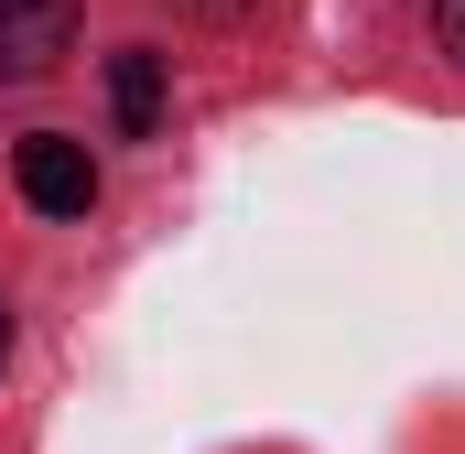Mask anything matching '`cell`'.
<instances>
[{
  "instance_id": "1",
  "label": "cell",
  "mask_w": 465,
  "mask_h": 454,
  "mask_svg": "<svg viewBox=\"0 0 465 454\" xmlns=\"http://www.w3.org/2000/svg\"><path fill=\"white\" fill-rule=\"evenodd\" d=\"M11 184H22L33 217H87V206H98V163H87V141H65V130H33V141L11 152Z\"/></svg>"
},
{
  "instance_id": "2",
  "label": "cell",
  "mask_w": 465,
  "mask_h": 454,
  "mask_svg": "<svg viewBox=\"0 0 465 454\" xmlns=\"http://www.w3.org/2000/svg\"><path fill=\"white\" fill-rule=\"evenodd\" d=\"M76 44V0H0V76H44Z\"/></svg>"
},
{
  "instance_id": "3",
  "label": "cell",
  "mask_w": 465,
  "mask_h": 454,
  "mask_svg": "<svg viewBox=\"0 0 465 454\" xmlns=\"http://www.w3.org/2000/svg\"><path fill=\"white\" fill-rule=\"evenodd\" d=\"M163 98H173V65H163L152 44L109 54V119H119V141H152V130H163Z\"/></svg>"
},
{
  "instance_id": "4",
  "label": "cell",
  "mask_w": 465,
  "mask_h": 454,
  "mask_svg": "<svg viewBox=\"0 0 465 454\" xmlns=\"http://www.w3.org/2000/svg\"><path fill=\"white\" fill-rule=\"evenodd\" d=\"M433 33H444V54H465V0H433Z\"/></svg>"
},
{
  "instance_id": "5",
  "label": "cell",
  "mask_w": 465,
  "mask_h": 454,
  "mask_svg": "<svg viewBox=\"0 0 465 454\" xmlns=\"http://www.w3.org/2000/svg\"><path fill=\"white\" fill-rule=\"evenodd\" d=\"M184 11H206V22H238V11H249V0H184Z\"/></svg>"
},
{
  "instance_id": "6",
  "label": "cell",
  "mask_w": 465,
  "mask_h": 454,
  "mask_svg": "<svg viewBox=\"0 0 465 454\" xmlns=\"http://www.w3.org/2000/svg\"><path fill=\"white\" fill-rule=\"evenodd\" d=\"M0 368H11V314H0Z\"/></svg>"
}]
</instances>
